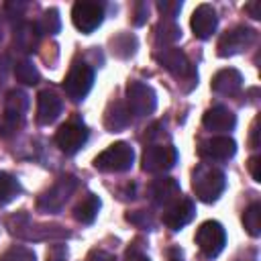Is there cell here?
I'll use <instances>...</instances> for the list:
<instances>
[{"mask_svg": "<svg viewBox=\"0 0 261 261\" xmlns=\"http://www.w3.org/2000/svg\"><path fill=\"white\" fill-rule=\"evenodd\" d=\"M224 188H226V177L218 167L200 163L192 171V190L198 200L212 204L222 196Z\"/></svg>", "mask_w": 261, "mask_h": 261, "instance_id": "6da1fadb", "label": "cell"}, {"mask_svg": "<svg viewBox=\"0 0 261 261\" xmlns=\"http://www.w3.org/2000/svg\"><path fill=\"white\" fill-rule=\"evenodd\" d=\"M133 161H135L133 147L124 141H118L96 155L94 167L98 171H104V173H122V171H128L133 167Z\"/></svg>", "mask_w": 261, "mask_h": 261, "instance_id": "7a4b0ae2", "label": "cell"}, {"mask_svg": "<svg viewBox=\"0 0 261 261\" xmlns=\"http://www.w3.org/2000/svg\"><path fill=\"white\" fill-rule=\"evenodd\" d=\"M75 188H77V179L73 175H61L49 190H45L37 198V210L45 214H57L71 198Z\"/></svg>", "mask_w": 261, "mask_h": 261, "instance_id": "3957f363", "label": "cell"}, {"mask_svg": "<svg viewBox=\"0 0 261 261\" xmlns=\"http://www.w3.org/2000/svg\"><path fill=\"white\" fill-rule=\"evenodd\" d=\"M155 59H157L173 77L181 80L179 84L188 82V84H190L188 88H192V86L198 84V73H196V69L192 67V63L188 61V57H186V53H184L181 49H177V47H163V51H159V53L155 55Z\"/></svg>", "mask_w": 261, "mask_h": 261, "instance_id": "277c9868", "label": "cell"}, {"mask_svg": "<svg viewBox=\"0 0 261 261\" xmlns=\"http://www.w3.org/2000/svg\"><path fill=\"white\" fill-rule=\"evenodd\" d=\"M92 86H94V69L84 61L73 63L63 80V90H65L67 98H71L73 102L84 100L90 94Z\"/></svg>", "mask_w": 261, "mask_h": 261, "instance_id": "5b68a950", "label": "cell"}, {"mask_svg": "<svg viewBox=\"0 0 261 261\" xmlns=\"http://www.w3.org/2000/svg\"><path fill=\"white\" fill-rule=\"evenodd\" d=\"M196 245L198 249L208 257H218L226 245V230L216 220H206L196 230Z\"/></svg>", "mask_w": 261, "mask_h": 261, "instance_id": "8992f818", "label": "cell"}, {"mask_svg": "<svg viewBox=\"0 0 261 261\" xmlns=\"http://www.w3.org/2000/svg\"><path fill=\"white\" fill-rule=\"evenodd\" d=\"M255 41H257V31L239 24V27L222 33V37L218 39V45H216V53L220 57H232V55L249 49Z\"/></svg>", "mask_w": 261, "mask_h": 261, "instance_id": "52a82bcc", "label": "cell"}, {"mask_svg": "<svg viewBox=\"0 0 261 261\" xmlns=\"http://www.w3.org/2000/svg\"><path fill=\"white\" fill-rule=\"evenodd\" d=\"M71 20L77 31H82L84 35H90L104 20V4L94 0H77L71 8Z\"/></svg>", "mask_w": 261, "mask_h": 261, "instance_id": "ba28073f", "label": "cell"}, {"mask_svg": "<svg viewBox=\"0 0 261 261\" xmlns=\"http://www.w3.org/2000/svg\"><path fill=\"white\" fill-rule=\"evenodd\" d=\"M126 106L130 114H137V116L153 114L157 108V94L153 92L151 86L143 82H128L126 84Z\"/></svg>", "mask_w": 261, "mask_h": 261, "instance_id": "9c48e42d", "label": "cell"}, {"mask_svg": "<svg viewBox=\"0 0 261 261\" xmlns=\"http://www.w3.org/2000/svg\"><path fill=\"white\" fill-rule=\"evenodd\" d=\"M177 163V149L173 145H149L143 151V171L165 173Z\"/></svg>", "mask_w": 261, "mask_h": 261, "instance_id": "30bf717a", "label": "cell"}, {"mask_svg": "<svg viewBox=\"0 0 261 261\" xmlns=\"http://www.w3.org/2000/svg\"><path fill=\"white\" fill-rule=\"evenodd\" d=\"M88 128L84 122H77V120H69L65 124H61L55 133V143L57 147L65 153V155H75L86 143H88Z\"/></svg>", "mask_w": 261, "mask_h": 261, "instance_id": "8fae6325", "label": "cell"}, {"mask_svg": "<svg viewBox=\"0 0 261 261\" xmlns=\"http://www.w3.org/2000/svg\"><path fill=\"white\" fill-rule=\"evenodd\" d=\"M196 151L206 161H228L237 153V143L228 135H216L200 141Z\"/></svg>", "mask_w": 261, "mask_h": 261, "instance_id": "7c38bea8", "label": "cell"}, {"mask_svg": "<svg viewBox=\"0 0 261 261\" xmlns=\"http://www.w3.org/2000/svg\"><path fill=\"white\" fill-rule=\"evenodd\" d=\"M196 216V206L190 198H179L177 202H173L171 206L165 208L163 212V224L171 230H179L186 224L192 222V218Z\"/></svg>", "mask_w": 261, "mask_h": 261, "instance_id": "4fadbf2b", "label": "cell"}, {"mask_svg": "<svg viewBox=\"0 0 261 261\" xmlns=\"http://www.w3.org/2000/svg\"><path fill=\"white\" fill-rule=\"evenodd\" d=\"M192 31L198 39L206 41L214 35L216 27H218V16H216V10L212 4H200L194 12H192Z\"/></svg>", "mask_w": 261, "mask_h": 261, "instance_id": "5bb4252c", "label": "cell"}, {"mask_svg": "<svg viewBox=\"0 0 261 261\" xmlns=\"http://www.w3.org/2000/svg\"><path fill=\"white\" fill-rule=\"evenodd\" d=\"M63 110L61 98L53 90H41L37 96V122L39 124H51L59 118Z\"/></svg>", "mask_w": 261, "mask_h": 261, "instance_id": "9a60e30c", "label": "cell"}, {"mask_svg": "<svg viewBox=\"0 0 261 261\" xmlns=\"http://www.w3.org/2000/svg\"><path fill=\"white\" fill-rule=\"evenodd\" d=\"M210 88H212V92H216L220 96H237L241 92V88H243V75L234 67L220 69V71H216L212 75Z\"/></svg>", "mask_w": 261, "mask_h": 261, "instance_id": "2e32d148", "label": "cell"}, {"mask_svg": "<svg viewBox=\"0 0 261 261\" xmlns=\"http://www.w3.org/2000/svg\"><path fill=\"white\" fill-rule=\"evenodd\" d=\"M202 124H204V128H208L212 133H228L237 126V116L232 110H228L224 106H212L204 112Z\"/></svg>", "mask_w": 261, "mask_h": 261, "instance_id": "e0dca14e", "label": "cell"}, {"mask_svg": "<svg viewBox=\"0 0 261 261\" xmlns=\"http://www.w3.org/2000/svg\"><path fill=\"white\" fill-rule=\"evenodd\" d=\"M149 192H151L153 202H155L157 206H163V208L171 206V204L177 202L179 196H181L179 184H177L173 177H157V179L151 184Z\"/></svg>", "mask_w": 261, "mask_h": 261, "instance_id": "ac0fdd59", "label": "cell"}, {"mask_svg": "<svg viewBox=\"0 0 261 261\" xmlns=\"http://www.w3.org/2000/svg\"><path fill=\"white\" fill-rule=\"evenodd\" d=\"M130 124V110L122 100H114L108 104L104 112V126L110 133H118Z\"/></svg>", "mask_w": 261, "mask_h": 261, "instance_id": "d6986e66", "label": "cell"}, {"mask_svg": "<svg viewBox=\"0 0 261 261\" xmlns=\"http://www.w3.org/2000/svg\"><path fill=\"white\" fill-rule=\"evenodd\" d=\"M39 37H41V33L37 29V22H18L14 29V43L18 49H22L27 53L37 51Z\"/></svg>", "mask_w": 261, "mask_h": 261, "instance_id": "ffe728a7", "label": "cell"}, {"mask_svg": "<svg viewBox=\"0 0 261 261\" xmlns=\"http://www.w3.org/2000/svg\"><path fill=\"white\" fill-rule=\"evenodd\" d=\"M100 206H102L100 198H98L96 194H88L84 200H80V202L75 204V208H73V218H75L77 222H82V224H92V222L96 220L98 212H100Z\"/></svg>", "mask_w": 261, "mask_h": 261, "instance_id": "44dd1931", "label": "cell"}, {"mask_svg": "<svg viewBox=\"0 0 261 261\" xmlns=\"http://www.w3.org/2000/svg\"><path fill=\"white\" fill-rule=\"evenodd\" d=\"M110 49H112V53L116 57L128 59L137 51V37L130 35V33H120V35H116V37L110 39Z\"/></svg>", "mask_w": 261, "mask_h": 261, "instance_id": "7402d4cb", "label": "cell"}, {"mask_svg": "<svg viewBox=\"0 0 261 261\" xmlns=\"http://www.w3.org/2000/svg\"><path fill=\"white\" fill-rule=\"evenodd\" d=\"M181 37V29L175 24V20L171 18H163L159 20V24L155 27V41L159 45H173L177 39Z\"/></svg>", "mask_w": 261, "mask_h": 261, "instance_id": "603a6c76", "label": "cell"}, {"mask_svg": "<svg viewBox=\"0 0 261 261\" xmlns=\"http://www.w3.org/2000/svg\"><path fill=\"white\" fill-rule=\"evenodd\" d=\"M27 110H29V96L22 90H10L4 98V112H10V114L24 118Z\"/></svg>", "mask_w": 261, "mask_h": 261, "instance_id": "cb8c5ba5", "label": "cell"}, {"mask_svg": "<svg viewBox=\"0 0 261 261\" xmlns=\"http://www.w3.org/2000/svg\"><path fill=\"white\" fill-rule=\"evenodd\" d=\"M18 194H20L18 179L6 171H0V206L10 204Z\"/></svg>", "mask_w": 261, "mask_h": 261, "instance_id": "d4e9b609", "label": "cell"}, {"mask_svg": "<svg viewBox=\"0 0 261 261\" xmlns=\"http://www.w3.org/2000/svg\"><path fill=\"white\" fill-rule=\"evenodd\" d=\"M243 226L251 237H259L261 234V204L253 202L245 208L243 212Z\"/></svg>", "mask_w": 261, "mask_h": 261, "instance_id": "484cf974", "label": "cell"}, {"mask_svg": "<svg viewBox=\"0 0 261 261\" xmlns=\"http://www.w3.org/2000/svg\"><path fill=\"white\" fill-rule=\"evenodd\" d=\"M14 77H16L20 84H24V86H35V84H39V80H41L37 67H35L33 61H29V59H20V61L14 63Z\"/></svg>", "mask_w": 261, "mask_h": 261, "instance_id": "4316f807", "label": "cell"}, {"mask_svg": "<svg viewBox=\"0 0 261 261\" xmlns=\"http://www.w3.org/2000/svg\"><path fill=\"white\" fill-rule=\"evenodd\" d=\"M37 29L41 35H57L61 29V18H59V10L57 8H49L43 12L41 20L37 22Z\"/></svg>", "mask_w": 261, "mask_h": 261, "instance_id": "83f0119b", "label": "cell"}, {"mask_svg": "<svg viewBox=\"0 0 261 261\" xmlns=\"http://www.w3.org/2000/svg\"><path fill=\"white\" fill-rule=\"evenodd\" d=\"M22 122H24L22 116H16V114H10V112L0 114V137H2V139L12 137V135L22 126Z\"/></svg>", "mask_w": 261, "mask_h": 261, "instance_id": "f1b7e54d", "label": "cell"}, {"mask_svg": "<svg viewBox=\"0 0 261 261\" xmlns=\"http://www.w3.org/2000/svg\"><path fill=\"white\" fill-rule=\"evenodd\" d=\"M0 261H37V257L27 247H10L0 255Z\"/></svg>", "mask_w": 261, "mask_h": 261, "instance_id": "f546056e", "label": "cell"}, {"mask_svg": "<svg viewBox=\"0 0 261 261\" xmlns=\"http://www.w3.org/2000/svg\"><path fill=\"white\" fill-rule=\"evenodd\" d=\"M157 8H159V12L165 16V18H175V14L181 10V2L179 0H175V2H167V0H163V2H157Z\"/></svg>", "mask_w": 261, "mask_h": 261, "instance_id": "4dcf8cb0", "label": "cell"}, {"mask_svg": "<svg viewBox=\"0 0 261 261\" xmlns=\"http://www.w3.org/2000/svg\"><path fill=\"white\" fill-rule=\"evenodd\" d=\"M47 261H67V247L63 243H55L47 249Z\"/></svg>", "mask_w": 261, "mask_h": 261, "instance_id": "1f68e13d", "label": "cell"}, {"mask_svg": "<svg viewBox=\"0 0 261 261\" xmlns=\"http://www.w3.org/2000/svg\"><path fill=\"white\" fill-rule=\"evenodd\" d=\"M147 14H149V6H147L145 2H139V4H135V16H133V22H135L137 27L145 24V20H147Z\"/></svg>", "mask_w": 261, "mask_h": 261, "instance_id": "d6a6232c", "label": "cell"}, {"mask_svg": "<svg viewBox=\"0 0 261 261\" xmlns=\"http://www.w3.org/2000/svg\"><path fill=\"white\" fill-rule=\"evenodd\" d=\"M247 167H249V173H251V177L255 179V181H261V157L259 155H253V157H249V161H247Z\"/></svg>", "mask_w": 261, "mask_h": 261, "instance_id": "836d02e7", "label": "cell"}, {"mask_svg": "<svg viewBox=\"0 0 261 261\" xmlns=\"http://www.w3.org/2000/svg\"><path fill=\"white\" fill-rule=\"evenodd\" d=\"M126 220L133 222V224H137V226H151V220H149L147 212H143V210H137V212L126 214Z\"/></svg>", "mask_w": 261, "mask_h": 261, "instance_id": "e575fe53", "label": "cell"}, {"mask_svg": "<svg viewBox=\"0 0 261 261\" xmlns=\"http://www.w3.org/2000/svg\"><path fill=\"white\" fill-rule=\"evenodd\" d=\"M245 12H247L251 18L259 20V18H261V2H249V4H245Z\"/></svg>", "mask_w": 261, "mask_h": 261, "instance_id": "d590c367", "label": "cell"}, {"mask_svg": "<svg viewBox=\"0 0 261 261\" xmlns=\"http://www.w3.org/2000/svg\"><path fill=\"white\" fill-rule=\"evenodd\" d=\"M124 261H151L145 253H141V251H137V249H128L126 251V259Z\"/></svg>", "mask_w": 261, "mask_h": 261, "instance_id": "8d00e7d4", "label": "cell"}, {"mask_svg": "<svg viewBox=\"0 0 261 261\" xmlns=\"http://www.w3.org/2000/svg\"><path fill=\"white\" fill-rule=\"evenodd\" d=\"M86 261H112V255H108V253H104V251H92L90 255H88V259Z\"/></svg>", "mask_w": 261, "mask_h": 261, "instance_id": "74e56055", "label": "cell"}, {"mask_svg": "<svg viewBox=\"0 0 261 261\" xmlns=\"http://www.w3.org/2000/svg\"><path fill=\"white\" fill-rule=\"evenodd\" d=\"M167 259H169V261H184V255H181L179 247H171V249L167 251Z\"/></svg>", "mask_w": 261, "mask_h": 261, "instance_id": "f35d334b", "label": "cell"}, {"mask_svg": "<svg viewBox=\"0 0 261 261\" xmlns=\"http://www.w3.org/2000/svg\"><path fill=\"white\" fill-rule=\"evenodd\" d=\"M257 135H259V130H257V120H255V122H253V126H251V147H253V149H257V147H259Z\"/></svg>", "mask_w": 261, "mask_h": 261, "instance_id": "ab89813d", "label": "cell"}, {"mask_svg": "<svg viewBox=\"0 0 261 261\" xmlns=\"http://www.w3.org/2000/svg\"><path fill=\"white\" fill-rule=\"evenodd\" d=\"M0 39H2V27H0Z\"/></svg>", "mask_w": 261, "mask_h": 261, "instance_id": "60d3db41", "label": "cell"}]
</instances>
